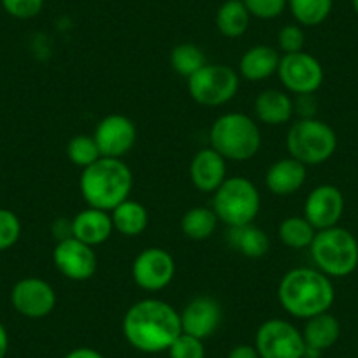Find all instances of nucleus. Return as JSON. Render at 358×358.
Returning <instances> with one entry per match:
<instances>
[{
	"label": "nucleus",
	"instance_id": "obj_1",
	"mask_svg": "<svg viewBox=\"0 0 358 358\" xmlns=\"http://www.w3.org/2000/svg\"><path fill=\"white\" fill-rule=\"evenodd\" d=\"M122 329L127 343L143 353L167 351L183 332L179 313L160 299H143L130 306Z\"/></svg>",
	"mask_w": 358,
	"mask_h": 358
},
{
	"label": "nucleus",
	"instance_id": "obj_2",
	"mask_svg": "<svg viewBox=\"0 0 358 358\" xmlns=\"http://www.w3.org/2000/svg\"><path fill=\"white\" fill-rule=\"evenodd\" d=\"M278 301L290 316L309 320L332 308L336 290L330 278L316 267H295L281 278Z\"/></svg>",
	"mask_w": 358,
	"mask_h": 358
},
{
	"label": "nucleus",
	"instance_id": "obj_3",
	"mask_svg": "<svg viewBox=\"0 0 358 358\" xmlns=\"http://www.w3.org/2000/svg\"><path fill=\"white\" fill-rule=\"evenodd\" d=\"M134 174L122 158L101 157L81 171L79 190L88 208L111 213L116 206L130 199Z\"/></svg>",
	"mask_w": 358,
	"mask_h": 358
},
{
	"label": "nucleus",
	"instance_id": "obj_4",
	"mask_svg": "<svg viewBox=\"0 0 358 358\" xmlns=\"http://www.w3.org/2000/svg\"><path fill=\"white\" fill-rule=\"evenodd\" d=\"M211 148L225 160H251L262 148L258 123L244 113H225L218 116L209 130Z\"/></svg>",
	"mask_w": 358,
	"mask_h": 358
},
{
	"label": "nucleus",
	"instance_id": "obj_5",
	"mask_svg": "<svg viewBox=\"0 0 358 358\" xmlns=\"http://www.w3.org/2000/svg\"><path fill=\"white\" fill-rule=\"evenodd\" d=\"M309 251L316 268L329 278H346L358 267V241L343 227L318 230Z\"/></svg>",
	"mask_w": 358,
	"mask_h": 358
},
{
	"label": "nucleus",
	"instance_id": "obj_6",
	"mask_svg": "<svg viewBox=\"0 0 358 358\" xmlns=\"http://www.w3.org/2000/svg\"><path fill=\"white\" fill-rule=\"evenodd\" d=\"M260 208V192L257 185L244 176L227 178L213 194V211L229 229L253 223Z\"/></svg>",
	"mask_w": 358,
	"mask_h": 358
},
{
	"label": "nucleus",
	"instance_id": "obj_7",
	"mask_svg": "<svg viewBox=\"0 0 358 358\" xmlns=\"http://www.w3.org/2000/svg\"><path fill=\"white\" fill-rule=\"evenodd\" d=\"M337 148V136L329 123L318 118H299L287 134L288 157L301 164L320 165L329 160Z\"/></svg>",
	"mask_w": 358,
	"mask_h": 358
},
{
	"label": "nucleus",
	"instance_id": "obj_8",
	"mask_svg": "<svg viewBox=\"0 0 358 358\" xmlns=\"http://www.w3.org/2000/svg\"><path fill=\"white\" fill-rule=\"evenodd\" d=\"M239 83L236 69L225 64H206L187 79L190 97L206 108L229 104L239 92Z\"/></svg>",
	"mask_w": 358,
	"mask_h": 358
},
{
	"label": "nucleus",
	"instance_id": "obj_9",
	"mask_svg": "<svg viewBox=\"0 0 358 358\" xmlns=\"http://www.w3.org/2000/svg\"><path fill=\"white\" fill-rule=\"evenodd\" d=\"M260 358H304L306 341L302 330L281 318L262 323L255 336Z\"/></svg>",
	"mask_w": 358,
	"mask_h": 358
},
{
	"label": "nucleus",
	"instance_id": "obj_10",
	"mask_svg": "<svg viewBox=\"0 0 358 358\" xmlns=\"http://www.w3.org/2000/svg\"><path fill=\"white\" fill-rule=\"evenodd\" d=\"M281 85L288 94L313 95L323 85V67L320 60L306 51L283 55L278 67Z\"/></svg>",
	"mask_w": 358,
	"mask_h": 358
},
{
	"label": "nucleus",
	"instance_id": "obj_11",
	"mask_svg": "<svg viewBox=\"0 0 358 358\" xmlns=\"http://www.w3.org/2000/svg\"><path fill=\"white\" fill-rule=\"evenodd\" d=\"M176 262L164 248H146L132 262V280L141 290L160 292L172 283Z\"/></svg>",
	"mask_w": 358,
	"mask_h": 358
},
{
	"label": "nucleus",
	"instance_id": "obj_12",
	"mask_svg": "<svg viewBox=\"0 0 358 358\" xmlns=\"http://www.w3.org/2000/svg\"><path fill=\"white\" fill-rule=\"evenodd\" d=\"M53 262L58 273L71 281H88L97 273V255L88 244L76 237H62L53 250Z\"/></svg>",
	"mask_w": 358,
	"mask_h": 358
},
{
	"label": "nucleus",
	"instance_id": "obj_13",
	"mask_svg": "<svg viewBox=\"0 0 358 358\" xmlns=\"http://www.w3.org/2000/svg\"><path fill=\"white\" fill-rule=\"evenodd\" d=\"M11 304L25 318H46L57 306V292L43 278H23L13 287Z\"/></svg>",
	"mask_w": 358,
	"mask_h": 358
},
{
	"label": "nucleus",
	"instance_id": "obj_14",
	"mask_svg": "<svg viewBox=\"0 0 358 358\" xmlns=\"http://www.w3.org/2000/svg\"><path fill=\"white\" fill-rule=\"evenodd\" d=\"M99 151L106 158H122L132 151L137 143V127L129 116L108 115L99 122L94 132Z\"/></svg>",
	"mask_w": 358,
	"mask_h": 358
},
{
	"label": "nucleus",
	"instance_id": "obj_15",
	"mask_svg": "<svg viewBox=\"0 0 358 358\" xmlns=\"http://www.w3.org/2000/svg\"><path fill=\"white\" fill-rule=\"evenodd\" d=\"M344 213V197L334 185H320L313 188L304 202V218L316 230L336 227Z\"/></svg>",
	"mask_w": 358,
	"mask_h": 358
},
{
	"label": "nucleus",
	"instance_id": "obj_16",
	"mask_svg": "<svg viewBox=\"0 0 358 358\" xmlns=\"http://www.w3.org/2000/svg\"><path fill=\"white\" fill-rule=\"evenodd\" d=\"M179 316H181L183 332L202 341L211 337L223 322L222 306L216 299L209 297V295L192 299L185 306L183 311L179 313Z\"/></svg>",
	"mask_w": 358,
	"mask_h": 358
},
{
	"label": "nucleus",
	"instance_id": "obj_17",
	"mask_svg": "<svg viewBox=\"0 0 358 358\" xmlns=\"http://www.w3.org/2000/svg\"><path fill=\"white\" fill-rule=\"evenodd\" d=\"M190 181L202 194H215L227 179V160L218 151L202 148L190 162Z\"/></svg>",
	"mask_w": 358,
	"mask_h": 358
},
{
	"label": "nucleus",
	"instance_id": "obj_18",
	"mask_svg": "<svg viewBox=\"0 0 358 358\" xmlns=\"http://www.w3.org/2000/svg\"><path fill=\"white\" fill-rule=\"evenodd\" d=\"M113 232L115 229L111 213L102 209L86 208L71 220V236L92 248L101 246L111 239Z\"/></svg>",
	"mask_w": 358,
	"mask_h": 358
},
{
	"label": "nucleus",
	"instance_id": "obj_19",
	"mask_svg": "<svg viewBox=\"0 0 358 358\" xmlns=\"http://www.w3.org/2000/svg\"><path fill=\"white\" fill-rule=\"evenodd\" d=\"M308 167L295 158L287 157L274 162L265 174V187L276 197H290L304 187Z\"/></svg>",
	"mask_w": 358,
	"mask_h": 358
},
{
	"label": "nucleus",
	"instance_id": "obj_20",
	"mask_svg": "<svg viewBox=\"0 0 358 358\" xmlns=\"http://www.w3.org/2000/svg\"><path fill=\"white\" fill-rule=\"evenodd\" d=\"M255 115H257L258 122L264 123V125H285L295 115L294 101L288 95V92H283V90H264L255 101Z\"/></svg>",
	"mask_w": 358,
	"mask_h": 358
},
{
	"label": "nucleus",
	"instance_id": "obj_21",
	"mask_svg": "<svg viewBox=\"0 0 358 358\" xmlns=\"http://www.w3.org/2000/svg\"><path fill=\"white\" fill-rule=\"evenodd\" d=\"M280 53L276 48L267 44H258L244 51L239 60V74L246 81L258 83L274 76L280 67Z\"/></svg>",
	"mask_w": 358,
	"mask_h": 358
},
{
	"label": "nucleus",
	"instance_id": "obj_22",
	"mask_svg": "<svg viewBox=\"0 0 358 358\" xmlns=\"http://www.w3.org/2000/svg\"><path fill=\"white\" fill-rule=\"evenodd\" d=\"M302 336H304L306 346L313 348V350L325 351L339 341L341 325L336 316L327 311L309 318L306 322L304 329H302Z\"/></svg>",
	"mask_w": 358,
	"mask_h": 358
},
{
	"label": "nucleus",
	"instance_id": "obj_23",
	"mask_svg": "<svg viewBox=\"0 0 358 358\" xmlns=\"http://www.w3.org/2000/svg\"><path fill=\"white\" fill-rule=\"evenodd\" d=\"M113 229L125 237H137L148 229L150 213L141 202L127 199L111 211Z\"/></svg>",
	"mask_w": 358,
	"mask_h": 358
},
{
	"label": "nucleus",
	"instance_id": "obj_24",
	"mask_svg": "<svg viewBox=\"0 0 358 358\" xmlns=\"http://www.w3.org/2000/svg\"><path fill=\"white\" fill-rule=\"evenodd\" d=\"M229 244L232 250L246 258H262L271 250V239L262 229L253 223L243 227H234L229 232Z\"/></svg>",
	"mask_w": 358,
	"mask_h": 358
},
{
	"label": "nucleus",
	"instance_id": "obj_25",
	"mask_svg": "<svg viewBox=\"0 0 358 358\" xmlns=\"http://www.w3.org/2000/svg\"><path fill=\"white\" fill-rule=\"evenodd\" d=\"M251 15L243 0H227L216 13V29L227 39H237L250 29Z\"/></svg>",
	"mask_w": 358,
	"mask_h": 358
},
{
	"label": "nucleus",
	"instance_id": "obj_26",
	"mask_svg": "<svg viewBox=\"0 0 358 358\" xmlns=\"http://www.w3.org/2000/svg\"><path fill=\"white\" fill-rule=\"evenodd\" d=\"M218 216L213 208L197 206L188 209L181 218V232L190 241H206L215 234L218 227Z\"/></svg>",
	"mask_w": 358,
	"mask_h": 358
},
{
	"label": "nucleus",
	"instance_id": "obj_27",
	"mask_svg": "<svg viewBox=\"0 0 358 358\" xmlns=\"http://www.w3.org/2000/svg\"><path fill=\"white\" fill-rule=\"evenodd\" d=\"M318 230L304 218V216H288L280 223L278 236L285 246L292 250H304L311 246Z\"/></svg>",
	"mask_w": 358,
	"mask_h": 358
},
{
	"label": "nucleus",
	"instance_id": "obj_28",
	"mask_svg": "<svg viewBox=\"0 0 358 358\" xmlns=\"http://www.w3.org/2000/svg\"><path fill=\"white\" fill-rule=\"evenodd\" d=\"M206 62V55L197 44L183 43L178 44L174 50L171 51V67L176 74L183 76V78H190L195 72L201 71Z\"/></svg>",
	"mask_w": 358,
	"mask_h": 358
},
{
	"label": "nucleus",
	"instance_id": "obj_29",
	"mask_svg": "<svg viewBox=\"0 0 358 358\" xmlns=\"http://www.w3.org/2000/svg\"><path fill=\"white\" fill-rule=\"evenodd\" d=\"M334 0H288V8L299 25H322L332 11Z\"/></svg>",
	"mask_w": 358,
	"mask_h": 358
},
{
	"label": "nucleus",
	"instance_id": "obj_30",
	"mask_svg": "<svg viewBox=\"0 0 358 358\" xmlns=\"http://www.w3.org/2000/svg\"><path fill=\"white\" fill-rule=\"evenodd\" d=\"M65 153H67L69 160H71L76 167L81 169V171L88 167V165L95 164V162L102 157L94 136H86V134H79V136L72 137L67 143Z\"/></svg>",
	"mask_w": 358,
	"mask_h": 358
},
{
	"label": "nucleus",
	"instance_id": "obj_31",
	"mask_svg": "<svg viewBox=\"0 0 358 358\" xmlns=\"http://www.w3.org/2000/svg\"><path fill=\"white\" fill-rule=\"evenodd\" d=\"M22 236V222L9 209L0 208V251L15 246Z\"/></svg>",
	"mask_w": 358,
	"mask_h": 358
},
{
	"label": "nucleus",
	"instance_id": "obj_32",
	"mask_svg": "<svg viewBox=\"0 0 358 358\" xmlns=\"http://www.w3.org/2000/svg\"><path fill=\"white\" fill-rule=\"evenodd\" d=\"M171 358H206L204 341L181 332L169 348Z\"/></svg>",
	"mask_w": 358,
	"mask_h": 358
},
{
	"label": "nucleus",
	"instance_id": "obj_33",
	"mask_svg": "<svg viewBox=\"0 0 358 358\" xmlns=\"http://www.w3.org/2000/svg\"><path fill=\"white\" fill-rule=\"evenodd\" d=\"M251 16L260 20H274L283 15L288 0H243Z\"/></svg>",
	"mask_w": 358,
	"mask_h": 358
},
{
	"label": "nucleus",
	"instance_id": "obj_34",
	"mask_svg": "<svg viewBox=\"0 0 358 358\" xmlns=\"http://www.w3.org/2000/svg\"><path fill=\"white\" fill-rule=\"evenodd\" d=\"M278 44L285 55L304 51L306 34L301 25H285L278 34Z\"/></svg>",
	"mask_w": 358,
	"mask_h": 358
},
{
	"label": "nucleus",
	"instance_id": "obj_35",
	"mask_svg": "<svg viewBox=\"0 0 358 358\" xmlns=\"http://www.w3.org/2000/svg\"><path fill=\"white\" fill-rule=\"evenodd\" d=\"M2 8L16 20L36 18L44 8V0H0Z\"/></svg>",
	"mask_w": 358,
	"mask_h": 358
},
{
	"label": "nucleus",
	"instance_id": "obj_36",
	"mask_svg": "<svg viewBox=\"0 0 358 358\" xmlns=\"http://www.w3.org/2000/svg\"><path fill=\"white\" fill-rule=\"evenodd\" d=\"M227 358H260L257 348L250 346V344H239V346L232 348Z\"/></svg>",
	"mask_w": 358,
	"mask_h": 358
},
{
	"label": "nucleus",
	"instance_id": "obj_37",
	"mask_svg": "<svg viewBox=\"0 0 358 358\" xmlns=\"http://www.w3.org/2000/svg\"><path fill=\"white\" fill-rule=\"evenodd\" d=\"M64 358H106V357L102 353H99L97 350H92V348H76V350L69 351Z\"/></svg>",
	"mask_w": 358,
	"mask_h": 358
},
{
	"label": "nucleus",
	"instance_id": "obj_38",
	"mask_svg": "<svg viewBox=\"0 0 358 358\" xmlns=\"http://www.w3.org/2000/svg\"><path fill=\"white\" fill-rule=\"evenodd\" d=\"M9 350V336H8V330L6 327L0 323V358H6Z\"/></svg>",
	"mask_w": 358,
	"mask_h": 358
},
{
	"label": "nucleus",
	"instance_id": "obj_39",
	"mask_svg": "<svg viewBox=\"0 0 358 358\" xmlns=\"http://www.w3.org/2000/svg\"><path fill=\"white\" fill-rule=\"evenodd\" d=\"M351 4H353L355 13H357V15H358V0H351Z\"/></svg>",
	"mask_w": 358,
	"mask_h": 358
}]
</instances>
